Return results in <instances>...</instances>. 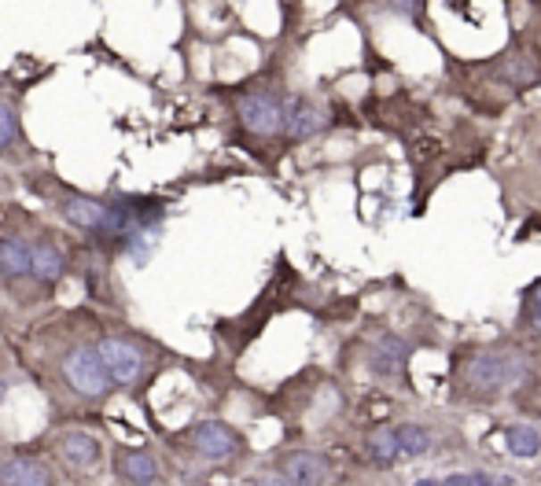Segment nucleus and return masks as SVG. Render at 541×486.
I'll list each match as a JSON object with an SVG mask.
<instances>
[{
  "label": "nucleus",
  "mask_w": 541,
  "mask_h": 486,
  "mask_svg": "<svg viewBox=\"0 0 541 486\" xmlns=\"http://www.w3.org/2000/svg\"><path fill=\"white\" fill-rule=\"evenodd\" d=\"M527 310H530V321H534V328L541 331V284L530 291V298H527Z\"/></svg>",
  "instance_id": "nucleus-20"
},
{
  "label": "nucleus",
  "mask_w": 541,
  "mask_h": 486,
  "mask_svg": "<svg viewBox=\"0 0 541 486\" xmlns=\"http://www.w3.org/2000/svg\"><path fill=\"white\" fill-rule=\"evenodd\" d=\"M59 214H63L71 225L85 229V232H104L107 229V203H96V199H88V196L59 199Z\"/></svg>",
  "instance_id": "nucleus-8"
},
{
  "label": "nucleus",
  "mask_w": 541,
  "mask_h": 486,
  "mask_svg": "<svg viewBox=\"0 0 541 486\" xmlns=\"http://www.w3.org/2000/svg\"><path fill=\"white\" fill-rule=\"evenodd\" d=\"M504 442H508V453H512V457H537V453H541V432L530 428V423H516V428H508Z\"/></svg>",
  "instance_id": "nucleus-15"
},
{
  "label": "nucleus",
  "mask_w": 541,
  "mask_h": 486,
  "mask_svg": "<svg viewBox=\"0 0 541 486\" xmlns=\"http://www.w3.org/2000/svg\"><path fill=\"white\" fill-rule=\"evenodd\" d=\"M390 8H395L398 15H416L420 12V0H390Z\"/></svg>",
  "instance_id": "nucleus-21"
},
{
  "label": "nucleus",
  "mask_w": 541,
  "mask_h": 486,
  "mask_svg": "<svg viewBox=\"0 0 541 486\" xmlns=\"http://www.w3.org/2000/svg\"><path fill=\"white\" fill-rule=\"evenodd\" d=\"M284 479H287V486H324V479H328V461L320 457V453H313V449L287 453Z\"/></svg>",
  "instance_id": "nucleus-7"
},
{
  "label": "nucleus",
  "mask_w": 541,
  "mask_h": 486,
  "mask_svg": "<svg viewBox=\"0 0 541 486\" xmlns=\"http://www.w3.org/2000/svg\"><path fill=\"white\" fill-rule=\"evenodd\" d=\"M63 373L71 380V387L78 394H85V398H104V394L111 390V376L104 369V361L96 354V347H78L67 354L63 361Z\"/></svg>",
  "instance_id": "nucleus-2"
},
{
  "label": "nucleus",
  "mask_w": 541,
  "mask_h": 486,
  "mask_svg": "<svg viewBox=\"0 0 541 486\" xmlns=\"http://www.w3.org/2000/svg\"><path fill=\"white\" fill-rule=\"evenodd\" d=\"M369 457L376 465H390L398 457V439H395V428H379L369 435Z\"/></svg>",
  "instance_id": "nucleus-17"
},
{
  "label": "nucleus",
  "mask_w": 541,
  "mask_h": 486,
  "mask_svg": "<svg viewBox=\"0 0 541 486\" xmlns=\"http://www.w3.org/2000/svg\"><path fill=\"white\" fill-rule=\"evenodd\" d=\"M395 439L402 457H420V453L431 449V432L420 428V423H402V428H395Z\"/></svg>",
  "instance_id": "nucleus-16"
},
{
  "label": "nucleus",
  "mask_w": 541,
  "mask_h": 486,
  "mask_svg": "<svg viewBox=\"0 0 541 486\" xmlns=\"http://www.w3.org/2000/svg\"><path fill=\"white\" fill-rule=\"evenodd\" d=\"M527 376L523 354H475L468 364V383L483 394H497Z\"/></svg>",
  "instance_id": "nucleus-1"
},
{
  "label": "nucleus",
  "mask_w": 541,
  "mask_h": 486,
  "mask_svg": "<svg viewBox=\"0 0 541 486\" xmlns=\"http://www.w3.org/2000/svg\"><path fill=\"white\" fill-rule=\"evenodd\" d=\"M29 272V247L22 239H0V277H22Z\"/></svg>",
  "instance_id": "nucleus-14"
},
{
  "label": "nucleus",
  "mask_w": 541,
  "mask_h": 486,
  "mask_svg": "<svg viewBox=\"0 0 541 486\" xmlns=\"http://www.w3.org/2000/svg\"><path fill=\"white\" fill-rule=\"evenodd\" d=\"M412 486H438V482H431V479H420V482H412Z\"/></svg>",
  "instance_id": "nucleus-25"
},
{
  "label": "nucleus",
  "mask_w": 541,
  "mask_h": 486,
  "mask_svg": "<svg viewBox=\"0 0 541 486\" xmlns=\"http://www.w3.org/2000/svg\"><path fill=\"white\" fill-rule=\"evenodd\" d=\"M192 446H196L199 457H206V461H225V457H232V453H236L239 439H236V432L229 428V423L206 420V423H199V428H196Z\"/></svg>",
  "instance_id": "nucleus-5"
},
{
  "label": "nucleus",
  "mask_w": 541,
  "mask_h": 486,
  "mask_svg": "<svg viewBox=\"0 0 541 486\" xmlns=\"http://www.w3.org/2000/svg\"><path fill=\"white\" fill-rule=\"evenodd\" d=\"M59 449H63V461H67L71 468H93V465L100 461V442L88 435V432H71V435H63Z\"/></svg>",
  "instance_id": "nucleus-12"
},
{
  "label": "nucleus",
  "mask_w": 541,
  "mask_h": 486,
  "mask_svg": "<svg viewBox=\"0 0 541 486\" xmlns=\"http://www.w3.org/2000/svg\"><path fill=\"white\" fill-rule=\"evenodd\" d=\"M504 78L512 81V85H530V81H537V67L530 63V59H508V63H504Z\"/></svg>",
  "instance_id": "nucleus-19"
},
{
  "label": "nucleus",
  "mask_w": 541,
  "mask_h": 486,
  "mask_svg": "<svg viewBox=\"0 0 541 486\" xmlns=\"http://www.w3.org/2000/svg\"><path fill=\"white\" fill-rule=\"evenodd\" d=\"M438 486H471V472H454V475H445Z\"/></svg>",
  "instance_id": "nucleus-22"
},
{
  "label": "nucleus",
  "mask_w": 541,
  "mask_h": 486,
  "mask_svg": "<svg viewBox=\"0 0 541 486\" xmlns=\"http://www.w3.org/2000/svg\"><path fill=\"white\" fill-rule=\"evenodd\" d=\"M15 140H19V118L8 104H0V151L15 147Z\"/></svg>",
  "instance_id": "nucleus-18"
},
{
  "label": "nucleus",
  "mask_w": 541,
  "mask_h": 486,
  "mask_svg": "<svg viewBox=\"0 0 541 486\" xmlns=\"http://www.w3.org/2000/svg\"><path fill=\"white\" fill-rule=\"evenodd\" d=\"M96 354H100V361H104L111 383H122V387H126V383H133V380L140 376V369H144L140 350H137L133 343H126V339H118V336H107V339L96 347Z\"/></svg>",
  "instance_id": "nucleus-4"
},
{
  "label": "nucleus",
  "mask_w": 541,
  "mask_h": 486,
  "mask_svg": "<svg viewBox=\"0 0 541 486\" xmlns=\"http://www.w3.org/2000/svg\"><path fill=\"white\" fill-rule=\"evenodd\" d=\"M471 486H494V475H487V472H471Z\"/></svg>",
  "instance_id": "nucleus-23"
},
{
  "label": "nucleus",
  "mask_w": 541,
  "mask_h": 486,
  "mask_svg": "<svg viewBox=\"0 0 541 486\" xmlns=\"http://www.w3.org/2000/svg\"><path fill=\"white\" fill-rule=\"evenodd\" d=\"M0 486H52V475L37 461L15 457L0 465Z\"/></svg>",
  "instance_id": "nucleus-11"
},
{
  "label": "nucleus",
  "mask_w": 541,
  "mask_h": 486,
  "mask_svg": "<svg viewBox=\"0 0 541 486\" xmlns=\"http://www.w3.org/2000/svg\"><path fill=\"white\" fill-rule=\"evenodd\" d=\"M280 118H284V100L277 93H247L239 100V122H244L254 137L280 133Z\"/></svg>",
  "instance_id": "nucleus-3"
},
{
  "label": "nucleus",
  "mask_w": 541,
  "mask_h": 486,
  "mask_svg": "<svg viewBox=\"0 0 541 486\" xmlns=\"http://www.w3.org/2000/svg\"><path fill=\"white\" fill-rule=\"evenodd\" d=\"M328 126V118L317 104L310 100H287L284 104V118H280V133H287L291 140H310L313 133H320Z\"/></svg>",
  "instance_id": "nucleus-6"
},
{
  "label": "nucleus",
  "mask_w": 541,
  "mask_h": 486,
  "mask_svg": "<svg viewBox=\"0 0 541 486\" xmlns=\"http://www.w3.org/2000/svg\"><path fill=\"white\" fill-rule=\"evenodd\" d=\"M254 486H287V479H280V475H265V479H258Z\"/></svg>",
  "instance_id": "nucleus-24"
},
{
  "label": "nucleus",
  "mask_w": 541,
  "mask_h": 486,
  "mask_svg": "<svg viewBox=\"0 0 541 486\" xmlns=\"http://www.w3.org/2000/svg\"><path fill=\"white\" fill-rule=\"evenodd\" d=\"M409 354H412V347H409L405 339H398V336H383V339L372 347V354H369V369H372L376 376L395 380V376H402Z\"/></svg>",
  "instance_id": "nucleus-9"
},
{
  "label": "nucleus",
  "mask_w": 541,
  "mask_h": 486,
  "mask_svg": "<svg viewBox=\"0 0 541 486\" xmlns=\"http://www.w3.org/2000/svg\"><path fill=\"white\" fill-rule=\"evenodd\" d=\"M63 269H67L63 255H59L55 247H48V243H41V247L29 251V272H34V281L55 284L59 277H63Z\"/></svg>",
  "instance_id": "nucleus-13"
},
{
  "label": "nucleus",
  "mask_w": 541,
  "mask_h": 486,
  "mask_svg": "<svg viewBox=\"0 0 541 486\" xmlns=\"http://www.w3.org/2000/svg\"><path fill=\"white\" fill-rule=\"evenodd\" d=\"M118 475L133 486H152L159 479V465H155L152 453L126 449V453H118Z\"/></svg>",
  "instance_id": "nucleus-10"
}]
</instances>
